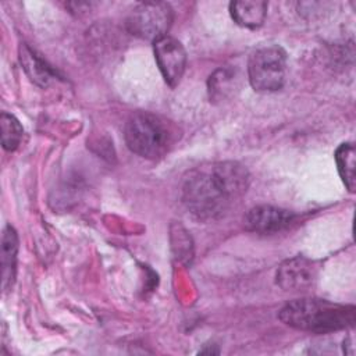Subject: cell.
<instances>
[{
	"instance_id": "4fadbf2b",
	"label": "cell",
	"mask_w": 356,
	"mask_h": 356,
	"mask_svg": "<svg viewBox=\"0 0 356 356\" xmlns=\"http://www.w3.org/2000/svg\"><path fill=\"white\" fill-rule=\"evenodd\" d=\"M0 127H1V145L6 150H15L18 145L21 143L22 135H24V128L19 124V121L8 114V113H1L0 115Z\"/></svg>"
},
{
	"instance_id": "277c9868",
	"label": "cell",
	"mask_w": 356,
	"mask_h": 356,
	"mask_svg": "<svg viewBox=\"0 0 356 356\" xmlns=\"http://www.w3.org/2000/svg\"><path fill=\"white\" fill-rule=\"evenodd\" d=\"M286 72V53L280 46L254 50L248 61V78L257 92H274L282 88Z\"/></svg>"
},
{
	"instance_id": "8992f818",
	"label": "cell",
	"mask_w": 356,
	"mask_h": 356,
	"mask_svg": "<svg viewBox=\"0 0 356 356\" xmlns=\"http://www.w3.org/2000/svg\"><path fill=\"white\" fill-rule=\"evenodd\" d=\"M154 58L164 81L171 86H177L185 72L186 51L179 40L168 35L153 42Z\"/></svg>"
},
{
	"instance_id": "9c48e42d",
	"label": "cell",
	"mask_w": 356,
	"mask_h": 356,
	"mask_svg": "<svg viewBox=\"0 0 356 356\" xmlns=\"http://www.w3.org/2000/svg\"><path fill=\"white\" fill-rule=\"evenodd\" d=\"M229 14L232 19L249 29H256L263 25L267 14V3L261 0H242L229 3Z\"/></svg>"
},
{
	"instance_id": "5b68a950",
	"label": "cell",
	"mask_w": 356,
	"mask_h": 356,
	"mask_svg": "<svg viewBox=\"0 0 356 356\" xmlns=\"http://www.w3.org/2000/svg\"><path fill=\"white\" fill-rule=\"evenodd\" d=\"M172 22V10L167 3L146 1L138 4L127 18V29L145 40H159L167 35Z\"/></svg>"
},
{
	"instance_id": "30bf717a",
	"label": "cell",
	"mask_w": 356,
	"mask_h": 356,
	"mask_svg": "<svg viewBox=\"0 0 356 356\" xmlns=\"http://www.w3.org/2000/svg\"><path fill=\"white\" fill-rule=\"evenodd\" d=\"M19 60L31 81L42 88H46L57 78L56 71L26 44H21L19 47Z\"/></svg>"
},
{
	"instance_id": "6da1fadb",
	"label": "cell",
	"mask_w": 356,
	"mask_h": 356,
	"mask_svg": "<svg viewBox=\"0 0 356 356\" xmlns=\"http://www.w3.org/2000/svg\"><path fill=\"white\" fill-rule=\"evenodd\" d=\"M250 177L236 161H216L191 170L182 181L185 207L200 220L222 217L248 191Z\"/></svg>"
},
{
	"instance_id": "52a82bcc",
	"label": "cell",
	"mask_w": 356,
	"mask_h": 356,
	"mask_svg": "<svg viewBox=\"0 0 356 356\" xmlns=\"http://www.w3.org/2000/svg\"><path fill=\"white\" fill-rule=\"evenodd\" d=\"M317 277L314 261L305 256H295L285 260L277 270V284L284 291L300 292L313 286Z\"/></svg>"
},
{
	"instance_id": "7a4b0ae2",
	"label": "cell",
	"mask_w": 356,
	"mask_h": 356,
	"mask_svg": "<svg viewBox=\"0 0 356 356\" xmlns=\"http://www.w3.org/2000/svg\"><path fill=\"white\" fill-rule=\"evenodd\" d=\"M356 309L323 299H295L280 310V320L296 330L325 334L349 328L355 324Z\"/></svg>"
},
{
	"instance_id": "3957f363",
	"label": "cell",
	"mask_w": 356,
	"mask_h": 356,
	"mask_svg": "<svg viewBox=\"0 0 356 356\" xmlns=\"http://www.w3.org/2000/svg\"><path fill=\"white\" fill-rule=\"evenodd\" d=\"M175 135L171 122L149 111L131 114L124 127L128 149L145 159H157L167 153L175 140Z\"/></svg>"
},
{
	"instance_id": "5bb4252c",
	"label": "cell",
	"mask_w": 356,
	"mask_h": 356,
	"mask_svg": "<svg viewBox=\"0 0 356 356\" xmlns=\"http://www.w3.org/2000/svg\"><path fill=\"white\" fill-rule=\"evenodd\" d=\"M235 85V74L231 70L220 68L209 78L210 100H222Z\"/></svg>"
},
{
	"instance_id": "8fae6325",
	"label": "cell",
	"mask_w": 356,
	"mask_h": 356,
	"mask_svg": "<svg viewBox=\"0 0 356 356\" xmlns=\"http://www.w3.org/2000/svg\"><path fill=\"white\" fill-rule=\"evenodd\" d=\"M17 252H18V236L11 225L3 229L1 236V278L3 289L13 285L17 268Z\"/></svg>"
},
{
	"instance_id": "ba28073f",
	"label": "cell",
	"mask_w": 356,
	"mask_h": 356,
	"mask_svg": "<svg viewBox=\"0 0 356 356\" xmlns=\"http://www.w3.org/2000/svg\"><path fill=\"white\" fill-rule=\"evenodd\" d=\"M293 220L295 214L292 211L268 204L252 207L243 218L245 227L257 234H274L282 231L289 227Z\"/></svg>"
},
{
	"instance_id": "7c38bea8",
	"label": "cell",
	"mask_w": 356,
	"mask_h": 356,
	"mask_svg": "<svg viewBox=\"0 0 356 356\" xmlns=\"http://www.w3.org/2000/svg\"><path fill=\"white\" fill-rule=\"evenodd\" d=\"M335 161L338 165V172L349 192H355L356 188V177H355V167H356V152L355 145L352 142H346L339 145L335 152Z\"/></svg>"
}]
</instances>
